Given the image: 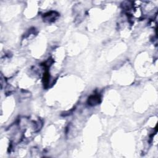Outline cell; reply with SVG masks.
Wrapping results in <instances>:
<instances>
[{
    "label": "cell",
    "mask_w": 158,
    "mask_h": 158,
    "mask_svg": "<svg viewBox=\"0 0 158 158\" xmlns=\"http://www.w3.org/2000/svg\"><path fill=\"white\" fill-rule=\"evenodd\" d=\"M99 97L98 96H93L90 98V103L91 104H95L99 103Z\"/></svg>",
    "instance_id": "6da1fadb"
}]
</instances>
